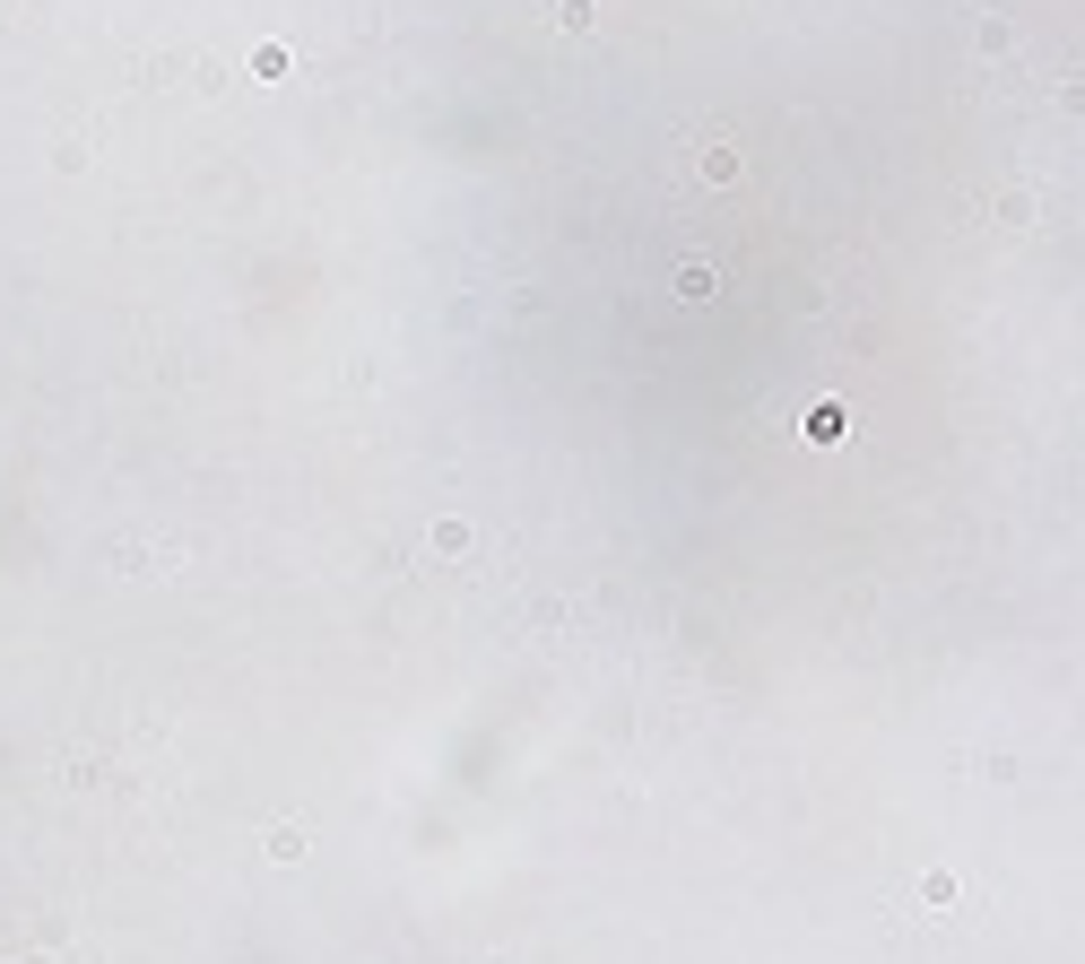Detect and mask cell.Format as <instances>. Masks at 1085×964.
Here are the masks:
<instances>
[{
    "label": "cell",
    "instance_id": "6da1fadb",
    "mask_svg": "<svg viewBox=\"0 0 1085 964\" xmlns=\"http://www.w3.org/2000/svg\"><path fill=\"white\" fill-rule=\"evenodd\" d=\"M851 435V409L843 400H817V409H808V444H843Z\"/></svg>",
    "mask_w": 1085,
    "mask_h": 964
},
{
    "label": "cell",
    "instance_id": "7a4b0ae2",
    "mask_svg": "<svg viewBox=\"0 0 1085 964\" xmlns=\"http://www.w3.org/2000/svg\"><path fill=\"white\" fill-rule=\"evenodd\" d=\"M695 165H704V183H738V148H722V139H713Z\"/></svg>",
    "mask_w": 1085,
    "mask_h": 964
},
{
    "label": "cell",
    "instance_id": "3957f363",
    "mask_svg": "<svg viewBox=\"0 0 1085 964\" xmlns=\"http://www.w3.org/2000/svg\"><path fill=\"white\" fill-rule=\"evenodd\" d=\"M956 895H965V886H956V877H947V869H930V877H921V904H938V913H947V904H956Z\"/></svg>",
    "mask_w": 1085,
    "mask_h": 964
},
{
    "label": "cell",
    "instance_id": "277c9868",
    "mask_svg": "<svg viewBox=\"0 0 1085 964\" xmlns=\"http://www.w3.org/2000/svg\"><path fill=\"white\" fill-rule=\"evenodd\" d=\"M269 860H304V826H269Z\"/></svg>",
    "mask_w": 1085,
    "mask_h": 964
},
{
    "label": "cell",
    "instance_id": "5b68a950",
    "mask_svg": "<svg viewBox=\"0 0 1085 964\" xmlns=\"http://www.w3.org/2000/svg\"><path fill=\"white\" fill-rule=\"evenodd\" d=\"M435 548L443 556H470V521H435Z\"/></svg>",
    "mask_w": 1085,
    "mask_h": 964
}]
</instances>
